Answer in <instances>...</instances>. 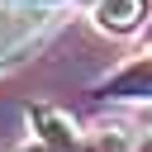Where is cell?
<instances>
[{
    "label": "cell",
    "mask_w": 152,
    "mask_h": 152,
    "mask_svg": "<svg viewBox=\"0 0 152 152\" xmlns=\"http://www.w3.org/2000/svg\"><path fill=\"white\" fill-rule=\"evenodd\" d=\"M43 5H48V0H43Z\"/></svg>",
    "instance_id": "cell-6"
},
{
    "label": "cell",
    "mask_w": 152,
    "mask_h": 152,
    "mask_svg": "<svg viewBox=\"0 0 152 152\" xmlns=\"http://www.w3.org/2000/svg\"><path fill=\"white\" fill-rule=\"evenodd\" d=\"M19 152H57V147H48V142H43V138H33V142H24V147H19Z\"/></svg>",
    "instance_id": "cell-5"
},
{
    "label": "cell",
    "mask_w": 152,
    "mask_h": 152,
    "mask_svg": "<svg viewBox=\"0 0 152 152\" xmlns=\"http://www.w3.org/2000/svg\"><path fill=\"white\" fill-rule=\"evenodd\" d=\"M95 95L100 100H152V52L128 57L119 71H109L95 86Z\"/></svg>",
    "instance_id": "cell-3"
},
{
    "label": "cell",
    "mask_w": 152,
    "mask_h": 152,
    "mask_svg": "<svg viewBox=\"0 0 152 152\" xmlns=\"http://www.w3.org/2000/svg\"><path fill=\"white\" fill-rule=\"evenodd\" d=\"M52 19V10L43 0H24V5H10L0 10V57H14L28 38H38V28Z\"/></svg>",
    "instance_id": "cell-2"
},
{
    "label": "cell",
    "mask_w": 152,
    "mask_h": 152,
    "mask_svg": "<svg viewBox=\"0 0 152 152\" xmlns=\"http://www.w3.org/2000/svg\"><path fill=\"white\" fill-rule=\"evenodd\" d=\"M142 10H147V0H95V28H104V33H133L138 24H142Z\"/></svg>",
    "instance_id": "cell-4"
},
{
    "label": "cell",
    "mask_w": 152,
    "mask_h": 152,
    "mask_svg": "<svg viewBox=\"0 0 152 152\" xmlns=\"http://www.w3.org/2000/svg\"><path fill=\"white\" fill-rule=\"evenodd\" d=\"M28 124H33V133H38L48 147H57V152H90V138L81 133V124H76L66 109H57V104H33V109H28Z\"/></svg>",
    "instance_id": "cell-1"
}]
</instances>
